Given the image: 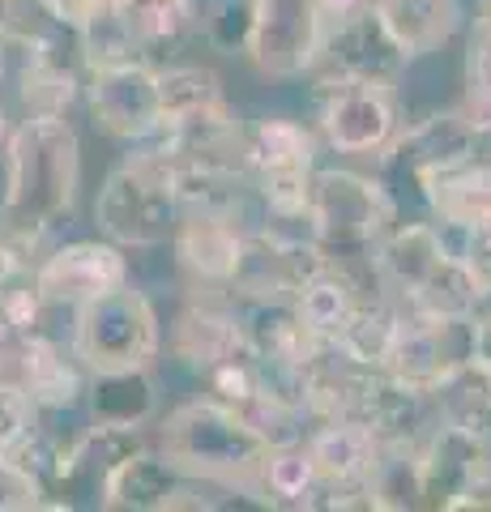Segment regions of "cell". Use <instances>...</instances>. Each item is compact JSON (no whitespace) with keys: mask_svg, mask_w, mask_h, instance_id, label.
I'll use <instances>...</instances> for the list:
<instances>
[{"mask_svg":"<svg viewBox=\"0 0 491 512\" xmlns=\"http://www.w3.org/2000/svg\"><path fill=\"white\" fill-rule=\"evenodd\" d=\"M82 192V141L69 116H22L5 150L0 227L26 239L39 256L77 210Z\"/></svg>","mask_w":491,"mask_h":512,"instance_id":"6da1fadb","label":"cell"},{"mask_svg":"<svg viewBox=\"0 0 491 512\" xmlns=\"http://www.w3.org/2000/svg\"><path fill=\"white\" fill-rule=\"evenodd\" d=\"M154 448L184 478L248 491H261V466L269 457V440L248 423V414L205 393L158 414Z\"/></svg>","mask_w":491,"mask_h":512,"instance_id":"7a4b0ae2","label":"cell"},{"mask_svg":"<svg viewBox=\"0 0 491 512\" xmlns=\"http://www.w3.org/2000/svg\"><path fill=\"white\" fill-rule=\"evenodd\" d=\"M176 158L158 141H133L94 197V227L124 252L167 248L180 227Z\"/></svg>","mask_w":491,"mask_h":512,"instance_id":"3957f363","label":"cell"},{"mask_svg":"<svg viewBox=\"0 0 491 512\" xmlns=\"http://www.w3.org/2000/svg\"><path fill=\"white\" fill-rule=\"evenodd\" d=\"M479 150L483 141L462 116V107L427 111L423 120L398 128V137L376 154L372 175L385 184L402 218H427V188H432V180L462 167Z\"/></svg>","mask_w":491,"mask_h":512,"instance_id":"277c9868","label":"cell"},{"mask_svg":"<svg viewBox=\"0 0 491 512\" xmlns=\"http://www.w3.org/2000/svg\"><path fill=\"white\" fill-rule=\"evenodd\" d=\"M393 222H402V214L376 175L351 167L312 171V227L329 261L372 269V252Z\"/></svg>","mask_w":491,"mask_h":512,"instance_id":"5b68a950","label":"cell"},{"mask_svg":"<svg viewBox=\"0 0 491 512\" xmlns=\"http://www.w3.org/2000/svg\"><path fill=\"white\" fill-rule=\"evenodd\" d=\"M73 350L90 372L107 367H154L163 355V316L141 286L124 282L116 291L77 308Z\"/></svg>","mask_w":491,"mask_h":512,"instance_id":"8992f818","label":"cell"},{"mask_svg":"<svg viewBox=\"0 0 491 512\" xmlns=\"http://www.w3.org/2000/svg\"><path fill=\"white\" fill-rule=\"evenodd\" d=\"M312 103H316L312 128L321 137V146L346 158H376L406 124L398 86L316 77Z\"/></svg>","mask_w":491,"mask_h":512,"instance_id":"52a82bcc","label":"cell"},{"mask_svg":"<svg viewBox=\"0 0 491 512\" xmlns=\"http://www.w3.org/2000/svg\"><path fill=\"white\" fill-rule=\"evenodd\" d=\"M423 508L470 512L491 508V436L432 423L419 440Z\"/></svg>","mask_w":491,"mask_h":512,"instance_id":"ba28073f","label":"cell"},{"mask_svg":"<svg viewBox=\"0 0 491 512\" xmlns=\"http://www.w3.org/2000/svg\"><path fill=\"white\" fill-rule=\"evenodd\" d=\"M163 346H167V355L180 367H188L197 380L231 359L252 355L248 338H244V320H240V299L227 291L188 286V295L180 299L171 325H163Z\"/></svg>","mask_w":491,"mask_h":512,"instance_id":"9c48e42d","label":"cell"},{"mask_svg":"<svg viewBox=\"0 0 491 512\" xmlns=\"http://www.w3.org/2000/svg\"><path fill=\"white\" fill-rule=\"evenodd\" d=\"M329 26L316 0H257L248 64L269 82H299L312 77L325 52Z\"/></svg>","mask_w":491,"mask_h":512,"instance_id":"30bf717a","label":"cell"},{"mask_svg":"<svg viewBox=\"0 0 491 512\" xmlns=\"http://www.w3.org/2000/svg\"><path fill=\"white\" fill-rule=\"evenodd\" d=\"M82 103L90 111V124L112 141H146L158 133L163 111H158V77L154 60H120V64H94L86 69Z\"/></svg>","mask_w":491,"mask_h":512,"instance_id":"8fae6325","label":"cell"},{"mask_svg":"<svg viewBox=\"0 0 491 512\" xmlns=\"http://www.w3.org/2000/svg\"><path fill=\"white\" fill-rule=\"evenodd\" d=\"M30 282L39 286L43 299L82 308V303L116 291V286H124V282H133V269H129V252H124L120 244H112L107 235H94V239L52 244L35 261Z\"/></svg>","mask_w":491,"mask_h":512,"instance_id":"7c38bea8","label":"cell"},{"mask_svg":"<svg viewBox=\"0 0 491 512\" xmlns=\"http://www.w3.org/2000/svg\"><path fill=\"white\" fill-rule=\"evenodd\" d=\"M329 256L321 252L316 239H295V235H278L265 227H252L244 239V256L235 265V278L227 286V295L240 303L252 299H295L316 269Z\"/></svg>","mask_w":491,"mask_h":512,"instance_id":"4fadbf2b","label":"cell"},{"mask_svg":"<svg viewBox=\"0 0 491 512\" xmlns=\"http://www.w3.org/2000/svg\"><path fill=\"white\" fill-rule=\"evenodd\" d=\"M257 222L223 210H184L180 227L171 235V256L188 286L201 291H227L235 278V265L244 256V239Z\"/></svg>","mask_w":491,"mask_h":512,"instance_id":"5bb4252c","label":"cell"},{"mask_svg":"<svg viewBox=\"0 0 491 512\" xmlns=\"http://www.w3.org/2000/svg\"><path fill=\"white\" fill-rule=\"evenodd\" d=\"M410 69V56L398 47V39L376 18V9L334 26L325 35V52L312 77H338V82H376L398 86Z\"/></svg>","mask_w":491,"mask_h":512,"instance_id":"9a60e30c","label":"cell"},{"mask_svg":"<svg viewBox=\"0 0 491 512\" xmlns=\"http://www.w3.org/2000/svg\"><path fill=\"white\" fill-rule=\"evenodd\" d=\"M180 487H184V474L171 466L154 444H146L103 474L99 504L94 508H103V512H176Z\"/></svg>","mask_w":491,"mask_h":512,"instance_id":"2e32d148","label":"cell"},{"mask_svg":"<svg viewBox=\"0 0 491 512\" xmlns=\"http://www.w3.org/2000/svg\"><path fill=\"white\" fill-rule=\"evenodd\" d=\"M86 414L94 427L146 431L163 414V393H158L154 367H107L90 372L86 384Z\"/></svg>","mask_w":491,"mask_h":512,"instance_id":"e0dca14e","label":"cell"},{"mask_svg":"<svg viewBox=\"0 0 491 512\" xmlns=\"http://www.w3.org/2000/svg\"><path fill=\"white\" fill-rule=\"evenodd\" d=\"M372 291H380L376 269L325 261L304 286H299V295L291 303H295V312L304 316V325L312 329V338L334 342L338 333L346 329V320L355 316L363 295H372Z\"/></svg>","mask_w":491,"mask_h":512,"instance_id":"ac0fdd59","label":"cell"},{"mask_svg":"<svg viewBox=\"0 0 491 512\" xmlns=\"http://www.w3.org/2000/svg\"><path fill=\"white\" fill-rule=\"evenodd\" d=\"M13 380L30 393V402L39 410H60V406H77L86 402V384H90V367L82 355L73 350V342H56V338H26Z\"/></svg>","mask_w":491,"mask_h":512,"instance_id":"d6986e66","label":"cell"},{"mask_svg":"<svg viewBox=\"0 0 491 512\" xmlns=\"http://www.w3.org/2000/svg\"><path fill=\"white\" fill-rule=\"evenodd\" d=\"M321 137L308 120L295 116H257L244 120V171L248 180L282 171H316L321 167Z\"/></svg>","mask_w":491,"mask_h":512,"instance_id":"ffe728a7","label":"cell"},{"mask_svg":"<svg viewBox=\"0 0 491 512\" xmlns=\"http://www.w3.org/2000/svg\"><path fill=\"white\" fill-rule=\"evenodd\" d=\"M9 82L18 86L22 116H69L82 103L86 64L69 56L9 52Z\"/></svg>","mask_w":491,"mask_h":512,"instance_id":"44dd1931","label":"cell"},{"mask_svg":"<svg viewBox=\"0 0 491 512\" xmlns=\"http://www.w3.org/2000/svg\"><path fill=\"white\" fill-rule=\"evenodd\" d=\"M376 18L398 47L410 56V64L423 56H436L466 30V5L462 0H372Z\"/></svg>","mask_w":491,"mask_h":512,"instance_id":"7402d4cb","label":"cell"},{"mask_svg":"<svg viewBox=\"0 0 491 512\" xmlns=\"http://www.w3.org/2000/svg\"><path fill=\"white\" fill-rule=\"evenodd\" d=\"M304 448L312 453L321 483L334 487H368V474L380 457V440L376 431H368L355 419H321L312 423L304 436Z\"/></svg>","mask_w":491,"mask_h":512,"instance_id":"603a6c76","label":"cell"},{"mask_svg":"<svg viewBox=\"0 0 491 512\" xmlns=\"http://www.w3.org/2000/svg\"><path fill=\"white\" fill-rule=\"evenodd\" d=\"M107 9L129 30L137 52L154 64L163 52H176V47L193 39L201 22L197 0H107Z\"/></svg>","mask_w":491,"mask_h":512,"instance_id":"cb8c5ba5","label":"cell"},{"mask_svg":"<svg viewBox=\"0 0 491 512\" xmlns=\"http://www.w3.org/2000/svg\"><path fill=\"white\" fill-rule=\"evenodd\" d=\"M240 320H244V338H248V350L257 359H287V363H299L308 359L316 342L312 329L304 325V316L295 312L291 299H252V303H240Z\"/></svg>","mask_w":491,"mask_h":512,"instance_id":"d4e9b609","label":"cell"},{"mask_svg":"<svg viewBox=\"0 0 491 512\" xmlns=\"http://www.w3.org/2000/svg\"><path fill=\"white\" fill-rule=\"evenodd\" d=\"M427 218L453 222V227L491 222V154L479 150L462 167L436 175L427 188Z\"/></svg>","mask_w":491,"mask_h":512,"instance_id":"484cf974","label":"cell"},{"mask_svg":"<svg viewBox=\"0 0 491 512\" xmlns=\"http://www.w3.org/2000/svg\"><path fill=\"white\" fill-rule=\"evenodd\" d=\"M158 77V111H163V124H180V120H197L205 111L227 107V86L210 64L197 60H163L154 64Z\"/></svg>","mask_w":491,"mask_h":512,"instance_id":"4316f807","label":"cell"},{"mask_svg":"<svg viewBox=\"0 0 491 512\" xmlns=\"http://www.w3.org/2000/svg\"><path fill=\"white\" fill-rule=\"evenodd\" d=\"M432 410L436 423L491 436V367H483L479 359H462L449 367L432 389Z\"/></svg>","mask_w":491,"mask_h":512,"instance_id":"83f0119b","label":"cell"},{"mask_svg":"<svg viewBox=\"0 0 491 512\" xmlns=\"http://www.w3.org/2000/svg\"><path fill=\"white\" fill-rule=\"evenodd\" d=\"M406 325V308L393 295L385 291H372V295H363V303L355 308V316L346 320V329L338 333V346L351 355L355 363L363 367H380L389 359V350L393 342H398V333Z\"/></svg>","mask_w":491,"mask_h":512,"instance_id":"f1b7e54d","label":"cell"},{"mask_svg":"<svg viewBox=\"0 0 491 512\" xmlns=\"http://www.w3.org/2000/svg\"><path fill=\"white\" fill-rule=\"evenodd\" d=\"M479 299H483V282L474 278V269L462 256L449 252L402 308L415 316H436V320H466L479 312Z\"/></svg>","mask_w":491,"mask_h":512,"instance_id":"f546056e","label":"cell"},{"mask_svg":"<svg viewBox=\"0 0 491 512\" xmlns=\"http://www.w3.org/2000/svg\"><path fill=\"white\" fill-rule=\"evenodd\" d=\"M372 512H419L423 508V470L419 440L380 444V457L368 474Z\"/></svg>","mask_w":491,"mask_h":512,"instance_id":"4dcf8cb0","label":"cell"},{"mask_svg":"<svg viewBox=\"0 0 491 512\" xmlns=\"http://www.w3.org/2000/svg\"><path fill=\"white\" fill-rule=\"evenodd\" d=\"M316 491H321V470H316V461L304 448V440L269 448V457L261 466V495H265L269 508L312 512Z\"/></svg>","mask_w":491,"mask_h":512,"instance_id":"1f68e13d","label":"cell"},{"mask_svg":"<svg viewBox=\"0 0 491 512\" xmlns=\"http://www.w3.org/2000/svg\"><path fill=\"white\" fill-rule=\"evenodd\" d=\"M252 26H257V0H210L201 5L197 35L218 56H248Z\"/></svg>","mask_w":491,"mask_h":512,"instance_id":"d6a6232c","label":"cell"},{"mask_svg":"<svg viewBox=\"0 0 491 512\" xmlns=\"http://www.w3.org/2000/svg\"><path fill=\"white\" fill-rule=\"evenodd\" d=\"M39 406L30 402V393L22 389L18 380H0V453H13L30 431H35Z\"/></svg>","mask_w":491,"mask_h":512,"instance_id":"836d02e7","label":"cell"},{"mask_svg":"<svg viewBox=\"0 0 491 512\" xmlns=\"http://www.w3.org/2000/svg\"><path fill=\"white\" fill-rule=\"evenodd\" d=\"M466 90H491V0H479L466 26Z\"/></svg>","mask_w":491,"mask_h":512,"instance_id":"e575fe53","label":"cell"},{"mask_svg":"<svg viewBox=\"0 0 491 512\" xmlns=\"http://www.w3.org/2000/svg\"><path fill=\"white\" fill-rule=\"evenodd\" d=\"M35 261H39V252L30 248L26 239H18L13 231L0 227V295L35 274Z\"/></svg>","mask_w":491,"mask_h":512,"instance_id":"d590c367","label":"cell"},{"mask_svg":"<svg viewBox=\"0 0 491 512\" xmlns=\"http://www.w3.org/2000/svg\"><path fill=\"white\" fill-rule=\"evenodd\" d=\"M462 261L474 269V278L483 286L491 282V222H479V227H466L462 239Z\"/></svg>","mask_w":491,"mask_h":512,"instance_id":"8d00e7d4","label":"cell"},{"mask_svg":"<svg viewBox=\"0 0 491 512\" xmlns=\"http://www.w3.org/2000/svg\"><path fill=\"white\" fill-rule=\"evenodd\" d=\"M457 107H462V116L470 120V128L479 133L483 146H491V90H466Z\"/></svg>","mask_w":491,"mask_h":512,"instance_id":"74e56055","label":"cell"},{"mask_svg":"<svg viewBox=\"0 0 491 512\" xmlns=\"http://www.w3.org/2000/svg\"><path fill=\"white\" fill-rule=\"evenodd\" d=\"M22 333L9 325V316L0 312V380H13V367H18V355H22Z\"/></svg>","mask_w":491,"mask_h":512,"instance_id":"f35d334b","label":"cell"},{"mask_svg":"<svg viewBox=\"0 0 491 512\" xmlns=\"http://www.w3.org/2000/svg\"><path fill=\"white\" fill-rule=\"evenodd\" d=\"M316 9H321L325 26L334 30V26H342V22L359 18V13H368V9H372V0H316Z\"/></svg>","mask_w":491,"mask_h":512,"instance_id":"ab89813d","label":"cell"},{"mask_svg":"<svg viewBox=\"0 0 491 512\" xmlns=\"http://www.w3.org/2000/svg\"><path fill=\"white\" fill-rule=\"evenodd\" d=\"M470 359H479L491 367V312H474L470 316Z\"/></svg>","mask_w":491,"mask_h":512,"instance_id":"60d3db41","label":"cell"},{"mask_svg":"<svg viewBox=\"0 0 491 512\" xmlns=\"http://www.w3.org/2000/svg\"><path fill=\"white\" fill-rule=\"evenodd\" d=\"M47 5H52L60 18H69V22L82 26V22H90L99 9H107V0H47Z\"/></svg>","mask_w":491,"mask_h":512,"instance_id":"b9f144b4","label":"cell"},{"mask_svg":"<svg viewBox=\"0 0 491 512\" xmlns=\"http://www.w3.org/2000/svg\"><path fill=\"white\" fill-rule=\"evenodd\" d=\"M13 124H18V120H13V116H9V103H5V99H0V158H5V150H9Z\"/></svg>","mask_w":491,"mask_h":512,"instance_id":"7bdbcfd3","label":"cell"},{"mask_svg":"<svg viewBox=\"0 0 491 512\" xmlns=\"http://www.w3.org/2000/svg\"><path fill=\"white\" fill-rule=\"evenodd\" d=\"M9 82V43H5V35H0V86Z\"/></svg>","mask_w":491,"mask_h":512,"instance_id":"ee69618b","label":"cell"},{"mask_svg":"<svg viewBox=\"0 0 491 512\" xmlns=\"http://www.w3.org/2000/svg\"><path fill=\"white\" fill-rule=\"evenodd\" d=\"M9 18H13V0H0V35H5Z\"/></svg>","mask_w":491,"mask_h":512,"instance_id":"f6af8a7d","label":"cell"}]
</instances>
